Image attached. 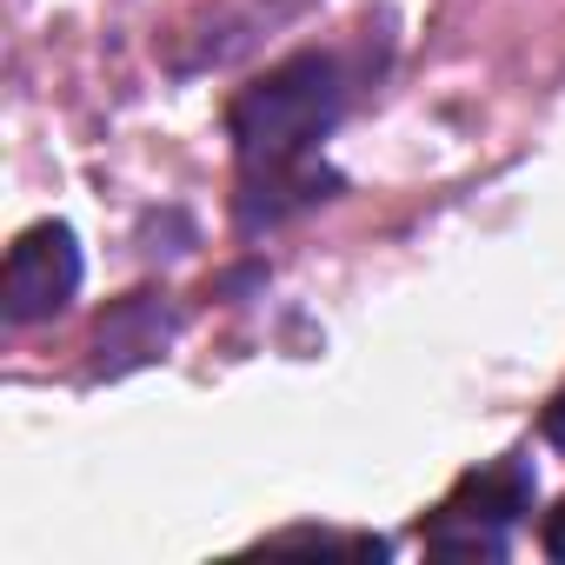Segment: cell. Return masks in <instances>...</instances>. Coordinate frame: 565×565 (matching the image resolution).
I'll return each instance as SVG.
<instances>
[{"mask_svg": "<svg viewBox=\"0 0 565 565\" xmlns=\"http://www.w3.org/2000/svg\"><path fill=\"white\" fill-rule=\"evenodd\" d=\"M340 107H347V87L333 54H294L233 100L226 134L239 153V226H259V220L273 226L279 213L327 200L333 180L313 173L307 160L333 134Z\"/></svg>", "mask_w": 565, "mask_h": 565, "instance_id": "obj_1", "label": "cell"}, {"mask_svg": "<svg viewBox=\"0 0 565 565\" xmlns=\"http://www.w3.org/2000/svg\"><path fill=\"white\" fill-rule=\"evenodd\" d=\"M81 233L67 220H41L8 246V266H0V320L8 327H41L54 313L74 307L81 294Z\"/></svg>", "mask_w": 565, "mask_h": 565, "instance_id": "obj_2", "label": "cell"}, {"mask_svg": "<svg viewBox=\"0 0 565 565\" xmlns=\"http://www.w3.org/2000/svg\"><path fill=\"white\" fill-rule=\"evenodd\" d=\"M532 505V472L519 459L472 472L433 519L426 545L446 558H505V525Z\"/></svg>", "mask_w": 565, "mask_h": 565, "instance_id": "obj_3", "label": "cell"}, {"mask_svg": "<svg viewBox=\"0 0 565 565\" xmlns=\"http://www.w3.org/2000/svg\"><path fill=\"white\" fill-rule=\"evenodd\" d=\"M180 340V313L167 294H127L100 313L94 327V380H120L140 373L153 360H167V347Z\"/></svg>", "mask_w": 565, "mask_h": 565, "instance_id": "obj_4", "label": "cell"}, {"mask_svg": "<svg viewBox=\"0 0 565 565\" xmlns=\"http://www.w3.org/2000/svg\"><path fill=\"white\" fill-rule=\"evenodd\" d=\"M539 545H545V558H558V565H565V505H558V512H545V532H539Z\"/></svg>", "mask_w": 565, "mask_h": 565, "instance_id": "obj_5", "label": "cell"}, {"mask_svg": "<svg viewBox=\"0 0 565 565\" xmlns=\"http://www.w3.org/2000/svg\"><path fill=\"white\" fill-rule=\"evenodd\" d=\"M545 439H558V446H565V393L545 406Z\"/></svg>", "mask_w": 565, "mask_h": 565, "instance_id": "obj_6", "label": "cell"}]
</instances>
